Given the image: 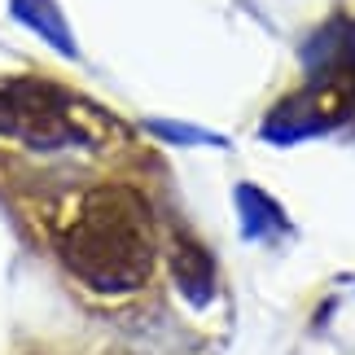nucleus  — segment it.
I'll list each match as a JSON object with an SVG mask.
<instances>
[{
	"label": "nucleus",
	"mask_w": 355,
	"mask_h": 355,
	"mask_svg": "<svg viewBox=\"0 0 355 355\" xmlns=\"http://www.w3.org/2000/svg\"><path fill=\"white\" fill-rule=\"evenodd\" d=\"M241 211H254V220H245V228H250V233H268V224L281 220L277 207H272L268 198H259L254 189H241Z\"/></svg>",
	"instance_id": "obj_3"
},
{
	"label": "nucleus",
	"mask_w": 355,
	"mask_h": 355,
	"mask_svg": "<svg viewBox=\"0 0 355 355\" xmlns=\"http://www.w3.org/2000/svg\"><path fill=\"white\" fill-rule=\"evenodd\" d=\"M13 13L31 26V31H40L49 40L53 49H62L66 58H75V40H71V26H66L62 9L53 5V0H13Z\"/></svg>",
	"instance_id": "obj_2"
},
{
	"label": "nucleus",
	"mask_w": 355,
	"mask_h": 355,
	"mask_svg": "<svg viewBox=\"0 0 355 355\" xmlns=\"http://www.w3.org/2000/svg\"><path fill=\"white\" fill-rule=\"evenodd\" d=\"M62 254L97 290H132L154 263V228L145 202L128 189H101L84 202V215L62 237Z\"/></svg>",
	"instance_id": "obj_1"
}]
</instances>
